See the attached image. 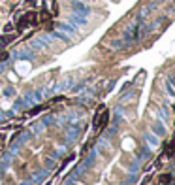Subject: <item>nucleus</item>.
Segmentation results:
<instances>
[{"instance_id": "obj_4", "label": "nucleus", "mask_w": 175, "mask_h": 185, "mask_svg": "<svg viewBox=\"0 0 175 185\" xmlns=\"http://www.w3.org/2000/svg\"><path fill=\"white\" fill-rule=\"evenodd\" d=\"M169 183V176H162V179H160V185H168Z\"/></svg>"}, {"instance_id": "obj_3", "label": "nucleus", "mask_w": 175, "mask_h": 185, "mask_svg": "<svg viewBox=\"0 0 175 185\" xmlns=\"http://www.w3.org/2000/svg\"><path fill=\"white\" fill-rule=\"evenodd\" d=\"M13 40V36H2V40H0V42H2V43H10Z\"/></svg>"}, {"instance_id": "obj_5", "label": "nucleus", "mask_w": 175, "mask_h": 185, "mask_svg": "<svg viewBox=\"0 0 175 185\" xmlns=\"http://www.w3.org/2000/svg\"><path fill=\"white\" fill-rule=\"evenodd\" d=\"M42 19H43V21H45V19H49V13H47V10H45V8H43V11H42Z\"/></svg>"}, {"instance_id": "obj_7", "label": "nucleus", "mask_w": 175, "mask_h": 185, "mask_svg": "<svg viewBox=\"0 0 175 185\" xmlns=\"http://www.w3.org/2000/svg\"><path fill=\"white\" fill-rule=\"evenodd\" d=\"M4 30H6V32H11V30H13V25H6V29H4Z\"/></svg>"}, {"instance_id": "obj_2", "label": "nucleus", "mask_w": 175, "mask_h": 185, "mask_svg": "<svg viewBox=\"0 0 175 185\" xmlns=\"http://www.w3.org/2000/svg\"><path fill=\"white\" fill-rule=\"evenodd\" d=\"M107 121H109V113H107V111H104L102 115H98V117L94 119V130L100 132V130H102V129L107 125Z\"/></svg>"}, {"instance_id": "obj_1", "label": "nucleus", "mask_w": 175, "mask_h": 185, "mask_svg": "<svg viewBox=\"0 0 175 185\" xmlns=\"http://www.w3.org/2000/svg\"><path fill=\"white\" fill-rule=\"evenodd\" d=\"M36 15H38L36 11H28V13L21 15V19L17 21V30L21 32V30H24V29H28L30 25H34V23L38 21V17H36Z\"/></svg>"}, {"instance_id": "obj_6", "label": "nucleus", "mask_w": 175, "mask_h": 185, "mask_svg": "<svg viewBox=\"0 0 175 185\" xmlns=\"http://www.w3.org/2000/svg\"><path fill=\"white\" fill-rule=\"evenodd\" d=\"M8 59V51H4V53H0V61H6Z\"/></svg>"}]
</instances>
